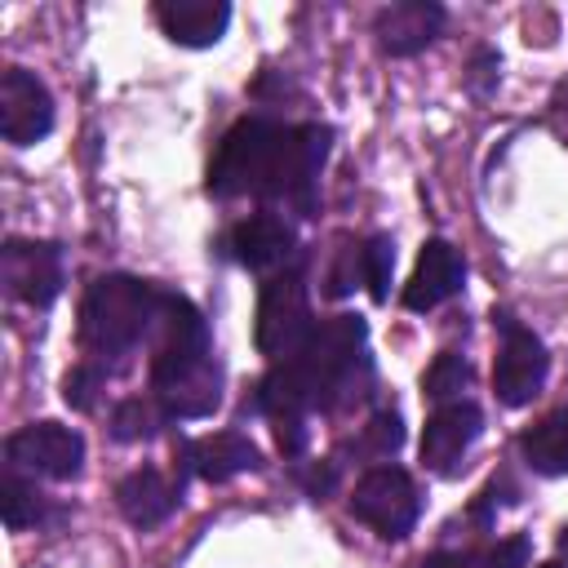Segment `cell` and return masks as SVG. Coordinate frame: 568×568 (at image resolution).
<instances>
[{"instance_id": "cell-7", "label": "cell", "mask_w": 568, "mask_h": 568, "mask_svg": "<svg viewBox=\"0 0 568 568\" xmlns=\"http://www.w3.org/2000/svg\"><path fill=\"white\" fill-rule=\"evenodd\" d=\"M0 284L13 302L31 311H49L62 297L67 284V257L58 240H31V235H9L0 244Z\"/></svg>"}, {"instance_id": "cell-3", "label": "cell", "mask_w": 568, "mask_h": 568, "mask_svg": "<svg viewBox=\"0 0 568 568\" xmlns=\"http://www.w3.org/2000/svg\"><path fill=\"white\" fill-rule=\"evenodd\" d=\"M160 306H164V284L129 271L98 275L80 297V324H75L80 355L120 373L129 355H138L151 342Z\"/></svg>"}, {"instance_id": "cell-27", "label": "cell", "mask_w": 568, "mask_h": 568, "mask_svg": "<svg viewBox=\"0 0 568 568\" xmlns=\"http://www.w3.org/2000/svg\"><path fill=\"white\" fill-rule=\"evenodd\" d=\"M462 80H466L470 98H493V89L501 84V53H497L493 44H475Z\"/></svg>"}, {"instance_id": "cell-14", "label": "cell", "mask_w": 568, "mask_h": 568, "mask_svg": "<svg viewBox=\"0 0 568 568\" xmlns=\"http://www.w3.org/2000/svg\"><path fill=\"white\" fill-rule=\"evenodd\" d=\"M186 493V475H164L160 466H138L115 484V510L124 515L129 528L138 532H155L169 515H178Z\"/></svg>"}, {"instance_id": "cell-29", "label": "cell", "mask_w": 568, "mask_h": 568, "mask_svg": "<svg viewBox=\"0 0 568 568\" xmlns=\"http://www.w3.org/2000/svg\"><path fill=\"white\" fill-rule=\"evenodd\" d=\"M532 568H568L564 559H546V564H532Z\"/></svg>"}, {"instance_id": "cell-19", "label": "cell", "mask_w": 568, "mask_h": 568, "mask_svg": "<svg viewBox=\"0 0 568 568\" xmlns=\"http://www.w3.org/2000/svg\"><path fill=\"white\" fill-rule=\"evenodd\" d=\"M532 559V541L528 532L501 537V541H484V546H439L430 555H422L417 568H528Z\"/></svg>"}, {"instance_id": "cell-8", "label": "cell", "mask_w": 568, "mask_h": 568, "mask_svg": "<svg viewBox=\"0 0 568 568\" xmlns=\"http://www.w3.org/2000/svg\"><path fill=\"white\" fill-rule=\"evenodd\" d=\"M4 466L31 479L71 484L84 470V435L62 422H27L4 439Z\"/></svg>"}, {"instance_id": "cell-24", "label": "cell", "mask_w": 568, "mask_h": 568, "mask_svg": "<svg viewBox=\"0 0 568 568\" xmlns=\"http://www.w3.org/2000/svg\"><path fill=\"white\" fill-rule=\"evenodd\" d=\"M111 377H115V373L102 368V364H93V359L71 364L67 377H62V399H67V408H75V413H93Z\"/></svg>"}, {"instance_id": "cell-13", "label": "cell", "mask_w": 568, "mask_h": 568, "mask_svg": "<svg viewBox=\"0 0 568 568\" xmlns=\"http://www.w3.org/2000/svg\"><path fill=\"white\" fill-rule=\"evenodd\" d=\"M262 470V448L244 430H213L178 444V475L204 479V484H226L235 475Z\"/></svg>"}, {"instance_id": "cell-20", "label": "cell", "mask_w": 568, "mask_h": 568, "mask_svg": "<svg viewBox=\"0 0 568 568\" xmlns=\"http://www.w3.org/2000/svg\"><path fill=\"white\" fill-rule=\"evenodd\" d=\"M399 448H404V417H399L395 404H377L373 417H368L333 457H337V462L355 457V462H364V466H382V462H390Z\"/></svg>"}, {"instance_id": "cell-1", "label": "cell", "mask_w": 568, "mask_h": 568, "mask_svg": "<svg viewBox=\"0 0 568 568\" xmlns=\"http://www.w3.org/2000/svg\"><path fill=\"white\" fill-rule=\"evenodd\" d=\"M337 129L324 120H275V115H240L213 160L204 191L213 200H262V209H280L293 217L320 213V178L333 155Z\"/></svg>"}, {"instance_id": "cell-2", "label": "cell", "mask_w": 568, "mask_h": 568, "mask_svg": "<svg viewBox=\"0 0 568 568\" xmlns=\"http://www.w3.org/2000/svg\"><path fill=\"white\" fill-rule=\"evenodd\" d=\"M146 351V386L169 413V422H200L217 413L226 368L213 351L204 311L186 293L164 288V306Z\"/></svg>"}, {"instance_id": "cell-10", "label": "cell", "mask_w": 568, "mask_h": 568, "mask_svg": "<svg viewBox=\"0 0 568 568\" xmlns=\"http://www.w3.org/2000/svg\"><path fill=\"white\" fill-rule=\"evenodd\" d=\"M484 435V408L466 395V399H448V404H435L426 426H422V439H417V457L430 475L439 479H453L462 475L466 466V453L475 448V439Z\"/></svg>"}, {"instance_id": "cell-6", "label": "cell", "mask_w": 568, "mask_h": 568, "mask_svg": "<svg viewBox=\"0 0 568 568\" xmlns=\"http://www.w3.org/2000/svg\"><path fill=\"white\" fill-rule=\"evenodd\" d=\"M346 506L382 541H404L417 528V519H422V488H417V479L404 466L382 462V466H368L355 479Z\"/></svg>"}, {"instance_id": "cell-12", "label": "cell", "mask_w": 568, "mask_h": 568, "mask_svg": "<svg viewBox=\"0 0 568 568\" xmlns=\"http://www.w3.org/2000/svg\"><path fill=\"white\" fill-rule=\"evenodd\" d=\"M466 288V257L453 240L444 235H430L413 262V275L408 284L399 288V302L404 311L413 315H426V311H439L444 302H453L457 293Z\"/></svg>"}, {"instance_id": "cell-23", "label": "cell", "mask_w": 568, "mask_h": 568, "mask_svg": "<svg viewBox=\"0 0 568 568\" xmlns=\"http://www.w3.org/2000/svg\"><path fill=\"white\" fill-rule=\"evenodd\" d=\"M359 280L373 302H390V280H395V235L373 231L359 240Z\"/></svg>"}, {"instance_id": "cell-17", "label": "cell", "mask_w": 568, "mask_h": 568, "mask_svg": "<svg viewBox=\"0 0 568 568\" xmlns=\"http://www.w3.org/2000/svg\"><path fill=\"white\" fill-rule=\"evenodd\" d=\"M0 515H4V528L9 532H44V528H58L71 506L53 501L49 493H40V484L22 470H9L4 466V479H0Z\"/></svg>"}, {"instance_id": "cell-21", "label": "cell", "mask_w": 568, "mask_h": 568, "mask_svg": "<svg viewBox=\"0 0 568 568\" xmlns=\"http://www.w3.org/2000/svg\"><path fill=\"white\" fill-rule=\"evenodd\" d=\"M173 422H169V413L160 408V399L146 390V395H124L115 408H111V417H106V435L115 439V444H146V439H155V435H164Z\"/></svg>"}, {"instance_id": "cell-22", "label": "cell", "mask_w": 568, "mask_h": 568, "mask_svg": "<svg viewBox=\"0 0 568 568\" xmlns=\"http://www.w3.org/2000/svg\"><path fill=\"white\" fill-rule=\"evenodd\" d=\"M470 382H475L470 359H466V355H457V351H439V355L426 364V373H422V395H426L430 404L466 399Z\"/></svg>"}, {"instance_id": "cell-11", "label": "cell", "mask_w": 568, "mask_h": 568, "mask_svg": "<svg viewBox=\"0 0 568 568\" xmlns=\"http://www.w3.org/2000/svg\"><path fill=\"white\" fill-rule=\"evenodd\" d=\"M58 124V102L49 84L27 71V67H4L0 75V138L9 146H36L53 133Z\"/></svg>"}, {"instance_id": "cell-9", "label": "cell", "mask_w": 568, "mask_h": 568, "mask_svg": "<svg viewBox=\"0 0 568 568\" xmlns=\"http://www.w3.org/2000/svg\"><path fill=\"white\" fill-rule=\"evenodd\" d=\"M226 257L253 275H275L284 266H293L302 257V240H297V226L288 213L280 209H257L248 217H240L226 240H222Z\"/></svg>"}, {"instance_id": "cell-5", "label": "cell", "mask_w": 568, "mask_h": 568, "mask_svg": "<svg viewBox=\"0 0 568 568\" xmlns=\"http://www.w3.org/2000/svg\"><path fill=\"white\" fill-rule=\"evenodd\" d=\"M493 328H497V359H493V395L501 408H524L546 390L550 377V351L546 342L515 320L506 306L493 311Z\"/></svg>"}, {"instance_id": "cell-4", "label": "cell", "mask_w": 568, "mask_h": 568, "mask_svg": "<svg viewBox=\"0 0 568 568\" xmlns=\"http://www.w3.org/2000/svg\"><path fill=\"white\" fill-rule=\"evenodd\" d=\"M315 315H311V284H306V253L266 275L262 293H257V320H253V346L257 355H266L271 364L280 359H293L306 337L315 333Z\"/></svg>"}, {"instance_id": "cell-28", "label": "cell", "mask_w": 568, "mask_h": 568, "mask_svg": "<svg viewBox=\"0 0 568 568\" xmlns=\"http://www.w3.org/2000/svg\"><path fill=\"white\" fill-rule=\"evenodd\" d=\"M555 555L568 564V524H564V528H559V537H555Z\"/></svg>"}, {"instance_id": "cell-18", "label": "cell", "mask_w": 568, "mask_h": 568, "mask_svg": "<svg viewBox=\"0 0 568 568\" xmlns=\"http://www.w3.org/2000/svg\"><path fill=\"white\" fill-rule=\"evenodd\" d=\"M519 448V462L541 475V479H564L568 475V404L564 408H550L546 417H537L532 426L519 430L515 439Z\"/></svg>"}, {"instance_id": "cell-25", "label": "cell", "mask_w": 568, "mask_h": 568, "mask_svg": "<svg viewBox=\"0 0 568 568\" xmlns=\"http://www.w3.org/2000/svg\"><path fill=\"white\" fill-rule=\"evenodd\" d=\"M355 280H359V240L342 235L337 248H333V262L324 271V293L328 297H346V293H355Z\"/></svg>"}, {"instance_id": "cell-15", "label": "cell", "mask_w": 568, "mask_h": 568, "mask_svg": "<svg viewBox=\"0 0 568 568\" xmlns=\"http://www.w3.org/2000/svg\"><path fill=\"white\" fill-rule=\"evenodd\" d=\"M448 27V9L439 0H395L373 13V36L386 58H413L435 44Z\"/></svg>"}, {"instance_id": "cell-16", "label": "cell", "mask_w": 568, "mask_h": 568, "mask_svg": "<svg viewBox=\"0 0 568 568\" xmlns=\"http://www.w3.org/2000/svg\"><path fill=\"white\" fill-rule=\"evenodd\" d=\"M155 22L164 40L182 49H213L231 27V4L226 0H160Z\"/></svg>"}, {"instance_id": "cell-26", "label": "cell", "mask_w": 568, "mask_h": 568, "mask_svg": "<svg viewBox=\"0 0 568 568\" xmlns=\"http://www.w3.org/2000/svg\"><path fill=\"white\" fill-rule=\"evenodd\" d=\"M293 475H297V484H302V493L311 501H328L337 493V484H342V462L337 457H302L293 466Z\"/></svg>"}]
</instances>
